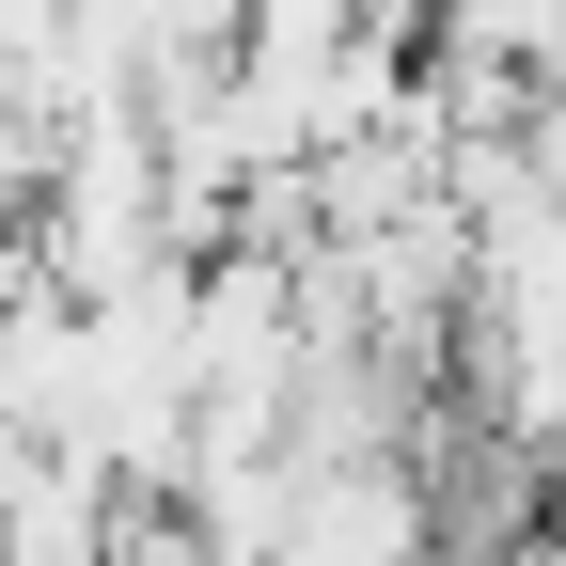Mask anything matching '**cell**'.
Returning <instances> with one entry per match:
<instances>
[{"label":"cell","mask_w":566,"mask_h":566,"mask_svg":"<svg viewBox=\"0 0 566 566\" xmlns=\"http://www.w3.org/2000/svg\"><path fill=\"white\" fill-rule=\"evenodd\" d=\"M111 551V472L95 457H32L0 504V566H95Z\"/></svg>","instance_id":"obj_1"},{"label":"cell","mask_w":566,"mask_h":566,"mask_svg":"<svg viewBox=\"0 0 566 566\" xmlns=\"http://www.w3.org/2000/svg\"><path fill=\"white\" fill-rule=\"evenodd\" d=\"M95 566H205V520L174 504V488H111V551Z\"/></svg>","instance_id":"obj_2"},{"label":"cell","mask_w":566,"mask_h":566,"mask_svg":"<svg viewBox=\"0 0 566 566\" xmlns=\"http://www.w3.org/2000/svg\"><path fill=\"white\" fill-rule=\"evenodd\" d=\"M346 17H363V32H394V48H424V32H441V0H346Z\"/></svg>","instance_id":"obj_3"},{"label":"cell","mask_w":566,"mask_h":566,"mask_svg":"<svg viewBox=\"0 0 566 566\" xmlns=\"http://www.w3.org/2000/svg\"><path fill=\"white\" fill-rule=\"evenodd\" d=\"M32 457H48V441H32L17 409H0V504H17V472H32Z\"/></svg>","instance_id":"obj_4"},{"label":"cell","mask_w":566,"mask_h":566,"mask_svg":"<svg viewBox=\"0 0 566 566\" xmlns=\"http://www.w3.org/2000/svg\"><path fill=\"white\" fill-rule=\"evenodd\" d=\"M551 504H566V441H551Z\"/></svg>","instance_id":"obj_5"},{"label":"cell","mask_w":566,"mask_h":566,"mask_svg":"<svg viewBox=\"0 0 566 566\" xmlns=\"http://www.w3.org/2000/svg\"><path fill=\"white\" fill-rule=\"evenodd\" d=\"M441 17H457V0H441Z\"/></svg>","instance_id":"obj_6"}]
</instances>
